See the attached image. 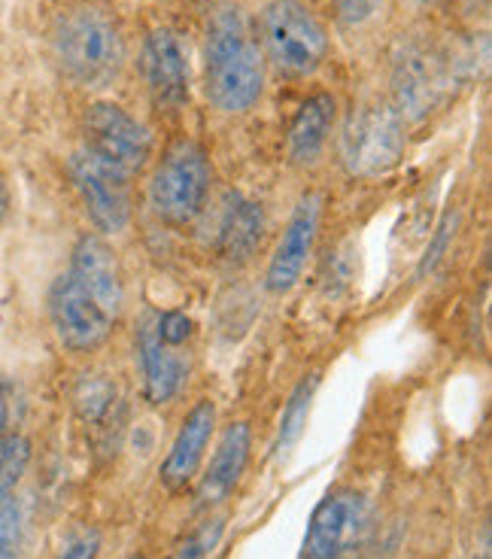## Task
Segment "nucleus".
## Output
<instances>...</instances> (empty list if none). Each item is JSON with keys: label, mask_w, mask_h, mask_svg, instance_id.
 <instances>
[{"label": "nucleus", "mask_w": 492, "mask_h": 559, "mask_svg": "<svg viewBox=\"0 0 492 559\" xmlns=\"http://www.w3.org/2000/svg\"><path fill=\"white\" fill-rule=\"evenodd\" d=\"M49 320H52L58 341L73 353H92L104 347L119 322L110 310L100 308L68 271L56 277L49 289Z\"/></svg>", "instance_id": "0eeeda50"}, {"label": "nucleus", "mask_w": 492, "mask_h": 559, "mask_svg": "<svg viewBox=\"0 0 492 559\" xmlns=\"http://www.w3.org/2000/svg\"><path fill=\"white\" fill-rule=\"evenodd\" d=\"M219 538H223V520L213 518L207 523H201L183 545L177 547V557L173 559H211L213 550L219 547Z\"/></svg>", "instance_id": "5701e85b"}, {"label": "nucleus", "mask_w": 492, "mask_h": 559, "mask_svg": "<svg viewBox=\"0 0 492 559\" xmlns=\"http://www.w3.org/2000/svg\"><path fill=\"white\" fill-rule=\"evenodd\" d=\"M335 126V98L332 95H313L298 107L296 119L289 126L286 150L296 165H313L323 155L328 134Z\"/></svg>", "instance_id": "a211bd4d"}, {"label": "nucleus", "mask_w": 492, "mask_h": 559, "mask_svg": "<svg viewBox=\"0 0 492 559\" xmlns=\"http://www.w3.org/2000/svg\"><path fill=\"white\" fill-rule=\"evenodd\" d=\"M25 550V508L19 499L0 502V559H22Z\"/></svg>", "instance_id": "4be33fe9"}, {"label": "nucleus", "mask_w": 492, "mask_h": 559, "mask_svg": "<svg viewBox=\"0 0 492 559\" xmlns=\"http://www.w3.org/2000/svg\"><path fill=\"white\" fill-rule=\"evenodd\" d=\"M7 419H10V392H7V386L0 383V435H3Z\"/></svg>", "instance_id": "bb28decb"}, {"label": "nucleus", "mask_w": 492, "mask_h": 559, "mask_svg": "<svg viewBox=\"0 0 492 559\" xmlns=\"http://www.w3.org/2000/svg\"><path fill=\"white\" fill-rule=\"evenodd\" d=\"M183 347H170L165 337L158 335L155 310H146L137 325V359H141L143 395L149 405H168L177 392L183 390L189 374V359Z\"/></svg>", "instance_id": "f8f14e48"}, {"label": "nucleus", "mask_w": 492, "mask_h": 559, "mask_svg": "<svg viewBox=\"0 0 492 559\" xmlns=\"http://www.w3.org/2000/svg\"><path fill=\"white\" fill-rule=\"evenodd\" d=\"M374 10V0H340V15L347 22H362Z\"/></svg>", "instance_id": "a878e982"}, {"label": "nucleus", "mask_w": 492, "mask_h": 559, "mask_svg": "<svg viewBox=\"0 0 492 559\" xmlns=\"http://www.w3.org/2000/svg\"><path fill=\"white\" fill-rule=\"evenodd\" d=\"M213 429H216V405L211 399H204L185 414L183 426H180L168 456L161 462V484L165 487L183 489L197 475V468L204 462V450L211 444Z\"/></svg>", "instance_id": "2eb2a0df"}, {"label": "nucleus", "mask_w": 492, "mask_h": 559, "mask_svg": "<svg viewBox=\"0 0 492 559\" xmlns=\"http://www.w3.org/2000/svg\"><path fill=\"white\" fill-rule=\"evenodd\" d=\"M405 153V116L383 104H365L359 112H352L350 126L340 138V158L352 177H380L398 165Z\"/></svg>", "instance_id": "39448f33"}, {"label": "nucleus", "mask_w": 492, "mask_h": 559, "mask_svg": "<svg viewBox=\"0 0 492 559\" xmlns=\"http://www.w3.org/2000/svg\"><path fill=\"white\" fill-rule=\"evenodd\" d=\"M85 150L131 177L146 168L153 155V134L122 107L95 104L85 112Z\"/></svg>", "instance_id": "1a4fd4ad"}, {"label": "nucleus", "mask_w": 492, "mask_h": 559, "mask_svg": "<svg viewBox=\"0 0 492 559\" xmlns=\"http://www.w3.org/2000/svg\"><path fill=\"white\" fill-rule=\"evenodd\" d=\"M73 189L83 201L88 219L104 235H116L131 223V182L128 174L104 162L92 150H76L68 158Z\"/></svg>", "instance_id": "423d86ee"}, {"label": "nucleus", "mask_w": 492, "mask_h": 559, "mask_svg": "<svg viewBox=\"0 0 492 559\" xmlns=\"http://www.w3.org/2000/svg\"><path fill=\"white\" fill-rule=\"evenodd\" d=\"M395 110L410 119H420L435 107L437 95L444 88V70L432 52H425L422 46H408L401 49V56L395 58Z\"/></svg>", "instance_id": "4468645a"}, {"label": "nucleus", "mask_w": 492, "mask_h": 559, "mask_svg": "<svg viewBox=\"0 0 492 559\" xmlns=\"http://www.w3.org/2000/svg\"><path fill=\"white\" fill-rule=\"evenodd\" d=\"M453 231H456V216L453 213H447L444 219H441V225H437V231H435V240H432V247L425 250V255H422V262H420V277H425L432 267L444 259V252H447V247H451V240H453Z\"/></svg>", "instance_id": "b1692460"}, {"label": "nucleus", "mask_w": 492, "mask_h": 559, "mask_svg": "<svg viewBox=\"0 0 492 559\" xmlns=\"http://www.w3.org/2000/svg\"><path fill=\"white\" fill-rule=\"evenodd\" d=\"M368 530V502L356 489H335L316 504L304 535V559H344Z\"/></svg>", "instance_id": "6e6552de"}, {"label": "nucleus", "mask_w": 492, "mask_h": 559, "mask_svg": "<svg viewBox=\"0 0 492 559\" xmlns=\"http://www.w3.org/2000/svg\"><path fill=\"white\" fill-rule=\"evenodd\" d=\"M316 386H320L316 374L304 378L296 386V392L289 395L286 407H283L280 426H277V438H274V456H277L280 462L298 448L301 435H304V429H308L310 407H313V395H316Z\"/></svg>", "instance_id": "6ab92c4d"}, {"label": "nucleus", "mask_w": 492, "mask_h": 559, "mask_svg": "<svg viewBox=\"0 0 492 559\" xmlns=\"http://www.w3.org/2000/svg\"><path fill=\"white\" fill-rule=\"evenodd\" d=\"M116 402H119V395H116V383L113 380L100 378V374H85L80 380V386H76V411H80V417L85 423H92V426H98L104 419L113 414Z\"/></svg>", "instance_id": "aec40b11"}, {"label": "nucleus", "mask_w": 492, "mask_h": 559, "mask_svg": "<svg viewBox=\"0 0 492 559\" xmlns=\"http://www.w3.org/2000/svg\"><path fill=\"white\" fill-rule=\"evenodd\" d=\"M265 238V210L250 198L231 195L219 225V255L228 265H247Z\"/></svg>", "instance_id": "f3484780"}, {"label": "nucleus", "mask_w": 492, "mask_h": 559, "mask_svg": "<svg viewBox=\"0 0 492 559\" xmlns=\"http://www.w3.org/2000/svg\"><path fill=\"white\" fill-rule=\"evenodd\" d=\"M7 213H10V189H7V180L0 174V223L7 219Z\"/></svg>", "instance_id": "cd10ccee"}, {"label": "nucleus", "mask_w": 492, "mask_h": 559, "mask_svg": "<svg viewBox=\"0 0 492 559\" xmlns=\"http://www.w3.org/2000/svg\"><path fill=\"white\" fill-rule=\"evenodd\" d=\"M320 207H323V201L313 192L298 201L296 213H292V219L286 225L280 243H277V250L271 255V265H267L265 280L271 293H289L301 280V274H304L313 240H316V228H320Z\"/></svg>", "instance_id": "ddd939ff"}, {"label": "nucleus", "mask_w": 492, "mask_h": 559, "mask_svg": "<svg viewBox=\"0 0 492 559\" xmlns=\"http://www.w3.org/2000/svg\"><path fill=\"white\" fill-rule=\"evenodd\" d=\"M250 426L247 423H231L226 432L219 435V444L213 450V460L197 487V508H216L235 492L240 477L250 462Z\"/></svg>", "instance_id": "dca6fc26"}, {"label": "nucleus", "mask_w": 492, "mask_h": 559, "mask_svg": "<svg viewBox=\"0 0 492 559\" xmlns=\"http://www.w3.org/2000/svg\"><path fill=\"white\" fill-rule=\"evenodd\" d=\"M56 58L73 83L104 88L125 64V31L100 0H83L56 22Z\"/></svg>", "instance_id": "f257e3e1"}, {"label": "nucleus", "mask_w": 492, "mask_h": 559, "mask_svg": "<svg viewBox=\"0 0 492 559\" xmlns=\"http://www.w3.org/2000/svg\"><path fill=\"white\" fill-rule=\"evenodd\" d=\"M365 559H386V554H380V550H377V554H368Z\"/></svg>", "instance_id": "c85d7f7f"}, {"label": "nucleus", "mask_w": 492, "mask_h": 559, "mask_svg": "<svg viewBox=\"0 0 492 559\" xmlns=\"http://www.w3.org/2000/svg\"><path fill=\"white\" fill-rule=\"evenodd\" d=\"M141 68L155 107L180 110L189 100V58L173 31L155 28L146 37Z\"/></svg>", "instance_id": "9d476101"}, {"label": "nucleus", "mask_w": 492, "mask_h": 559, "mask_svg": "<svg viewBox=\"0 0 492 559\" xmlns=\"http://www.w3.org/2000/svg\"><path fill=\"white\" fill-rule=\"evenodd\" d=\"M100 554V535L95 530L80 532L76 538L68 542V547L58 554V559H98Z\"/></svg>", "instance_id": "393cba45"}, {"label": "nucleus", "mask_w": 492, "mask_h": 559, "mask_svg": "<svg viewBox=\"0 0 492 559\" xmlns=\"http://www.w3.org/2000/svg\"><path fill=\"white\" fill-rule=\"evenodd\" d=\"M85 293L98 301L100 308H107L116 320L122 317L125 308V274L119 265L116 250L98 235H83L73 243L71 267H68Z\"/></svg>", "instance_id": "9b49d317"}, {"label": "nucleus", "mask_w": 492, "mask_h": 559, "mask_svg": "<svg viewBox=\"0 0 492 559\" xmlns=\"http://www.w3.org/2000/svg\"><path fill=\"white\" fill-rule=\"evenodd\" d=\"M262 43L274 68L286 76H310L328 58L323 22L301 0H271L262 13Z\"/></svg>", "instance_id": "20e7f679"}, {"label": "nucleus", "mask_w": 492, "mask_h": 559, "mask_svg": "<svg viewBox=\"0 0 492 559\" xmlns=\"http://www.w3.org/2000/svg\"><path fill=\"white\" fill-rule=\"evenodd\" d=\"M211 158L195 140L170 143L149 182L153 210L168 225H189L201 216L211 195Z\"/></svg>", "instance_id": "7ed1b4c3"}, {"label": "nucleus", "mask_w": 492, "mask_h": 559, "mask_svg": "<svg viewBox=\"0 0 492 559\" xmlns=\"http://www.w3.org/2000/svg\"><path fill=\"white\" fill-rule=\"evenodd\" d=\"M31 462V444L25 435H0V502L13 496L15 484L22 480Z\"/></svg>", "instance_id": "412c9836"}, {"label": "nucleus", "mask_w": 492, "mask_h": 559, "mask_svg": "<svg viewBox=\"0 0 492 559\" xmlns=\"http://www.w3.org/2000/svg\"><path fill=\"white\" fill-rule=\"evenodd\" d=\"M265 88V64L238 7L216 10L207 25V98L223 112H247Z\"/></svg>", "instance_id": "f03ea898"}]
</instances>
